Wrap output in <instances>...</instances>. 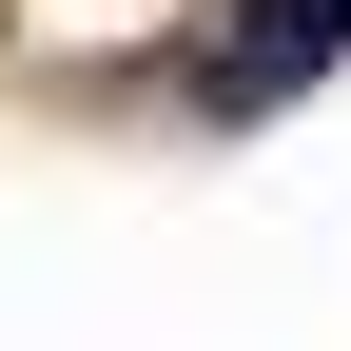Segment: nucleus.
Segmentation results:
<instances>
[{
    "label": "nucleus",
    "mask_w": 351,
    "mask_h": 351,
    "mask_svg": "<svg viewBox=\"0 0 351 351\" xmlns=\"http://www.w3.org/2000/svg\"><path fill=\"white\" fill-rule=\"evenodd\" d=\"M332 39H351V0H254V20H234V59H215V98H293Z\"/></svg>",
    "instance_id": "nucleus-1"
}]
</instances>
